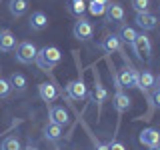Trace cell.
I'll return each instance as SVG.
<instances>
[{"label":"cell","instance_id":"cell-1","mask_svg":"<svg viewBox=\"0 0 160 150\" xmlns=\"http://www.w3.org/2000/svg\"><path fill=\"white\" fill-rule=\"evenodd\" d=\"M60 60H62V54H60V50L56 46H44V48H40L36 52L34 62H36V66L40 70L48 72V70H52L54 66H58Z\"/></svg>","mask_w":160,"mask_h":150},{"label":"cell","instance_id":"cell-2","mask_svg":"<svg viewBox=\"0 0 160 150\" xmlns=\"http://www.w3.org/2000/svg\"><path fill=\"white\" fill-rule=\"evenodd\" d=\"M126 60V58H124ZM114 80H116V90H124V88H138V70L132 66V64L126 60L124 68L120 70L118 74H114Z\"/></svg>","mask_w":160,"mask_h":150},{"label":"cell","instance_id":"cell-3","mask_svg":"<svg viewBox=\"0 0 160 150\" xmlns=\"http://www.w3.org/2000/svg\"><path fill=\"white\" fill-rule=\"evenodd\" d=\"M132 50H134V54H136L140 60H150V56H152V44H150V38L144 32L136 34V38H134V42H132Z\"/></svg>","mask_w":160,"mask_h":150},{"label":"cell","instance_id":"cell-4","mask_svg":"<svg viewBox=\"0 0 160 150\" xmlns=\"http://www.w3.org/2000/svg\"><path fill=\"white\" fill-rule=\"evenodd\" d=\"M72 34H74V38H76V40L88 42V40L94 36L92 22L86 20V18H78V22H74V26H72Z\"/></svg>","mask_w":160,"mask_h":150},{"label":"cell","instance_id":"cell-5","mask_svg":"<svg viewBox=\"0 0 160 150\" xmlns=\"http://www.w3.org/2000/svg\"><path fill=\"white\" fill-rule=\"evenodd\" d=\"M36 52H38V48L32 42H20L14 56H16V62L20 64H32L34 58H36Z\"/></svg>","mask_w":160,"mask_h":150},{"label":"cell","instance_id":"cell-6","mask_svg":"<svg viewBox=\"0 0 160 150\" xmlns=\"http://www.w3.org/2000/svg\"><path fill=\"white\" fill-rule=\"evenodd\" d=\"M66 94H68V98H72V100H84L88 96V90H86L84 80L82 78L70 80V82L66 84Z\"/></svg>","mask_w":160,"mask_h":150},{"label":"cell","instance_id":"cell-7","mask_svg":"<svg viewBox=\"0 0 160 150\" xmlns=\"http://www.w3.org/2000/svg\"><path fill=\"white\" fill-rule=\"evenodd\" d=\"M104 14H106L108 22H114V24L124 22V8L120 2H108L106 8H104Z\"/></svg>","mask_w":160,"mask_h":150},{"label":"cell","instance_id":"cell-8","mask_svg":"<svg viewBox=\"0 0 160 150\" xmlns=\"http://www.w3.org/2000/svg\"><path fill=\"white\" fill-rule=\"evenodd\" d=\"M112 106L118 114H122V112H126V110H130L132 100H130V96L124 90H116V94H114V98H112Z\"/></svg>","mask_w":160,"mask_h":150},{"label":"cell","instance_id":"cell-9","mask_svg":"<svg viewBox=\"0 0 160 150\" xmlns=\"http://www.w3.org/2000/svg\"><path fill=\"white\" fill-rule=\"evenodd\" d=\"M50 122L58 124V126H66L70 122V114L64 106H50Z\"/></svg>","mask_w":160,"mask_h":150},{"label":"cell","instance_id":"cell-10","mask_svg":"<svg viewBox=\"0 0 160 150\" xmlns=\"http://www.w3.org/2000/svg\"><path fill=\"white\" fill-rule=\"evenodd\" d=\"M140 144H144V146H148V148H152V146H158L160 144V132L156 128H144L142 132H140Z\"/></svg>","mask_w":160,"mask_h":150},{"label":"cell","instance_id":"cell-11","mask_svg":"<svg viewBox=\"0 0 160 150\" xmlns=\"http://www.w3.org/2000/svg\"><path fill=\"white\" fill-rule=\"evenodd\" d=\"M100 48L106 54H114V52H120V50H122V42H120V38L116 34H108V36H104L100 40Z\"/></svg>","mask_w":160,"mask_h":150},{"label":"cell","instance_id":"cell-12","mask_svg":"<svg viewBox=\"0 0 160 150\" xmlns=\"http://www.w3.org/2000/svg\"><path fill=\"white\" fill-rule=\"evenodd\" d=\"M134 22H136L138 26L146 32V30H154V28H156L158 18H156V14H152V12H138Z\"/></svg>","mask_w":160,"mask_h":150},{"label":"cell","instance_id":"cell-13","mask_svg":"<svg viewBox=\"0 0 160 150\" xmlns=\"http://www.w3.org/2000/svg\"><path fill=\"white\" fill-rule=\"evenodd\" d=\"M8 84H10V90H14L16 94H24V92H26V88H28L26 76L20 74V72H12V74H10Z\"/></svg>","mask_w":160,"mask_h":150},{"label":"cell","instance_id":"cell-14","mask_svg":"<svg viewBox=\"0 0 160 150\" xmlns=\"http://www.w3.org/2000/svg\"><path fill=\"white\" fill-rule=\"evenodd\" d=\"M94 102L98 104V108L102 110V104L106 102V98H108V92H106V88H104V84H102V80H100V74L98 72H94Z\"/></svg>","mask_w":160,"mask_h":150},{"label":"cell","instance_id":"cell-15","mask_svg":"<svg viewBox=\"0 0 160 150\" xmlns=\"http://www.w3.org/2000/svg\"><path fill=\"white\" fill-rule=\"evenodd\" d=\"M38 96L44 100V102H54V100L58 98V90L56 86H54L52 82H42V84H38Z\"/></svg>","mask_w":160,"mask_h":150},{"label":"cell","instance_id":"cell-16","mask_svg":"<svg viewBox=\"0 0 160 150\" xmlns=\"http://www.w3.org/2000/svg\"><path fill=\"white\" fill-rule=\"evenodd\" d=\"M158 76H154L152 72H148V70H144V72H138V88L142 90L144 94L150 92V88L154 86V84L158 82Z\"/></svg>","mask_w":160,"mask_h":150},{"label":"cell","instance_id":"cell-17","mask_svg":"<svg viewBox=\"0 0 160 150\" xmlns=\"http://www.w3.org/2000/svg\"><path fill=\"white\" fill-rule=\"evenodd\" d=\"M16 48V36L10 30H0V52H12Z\"/></svg>","mask_w":160,"mask_h":150},{"label":"cell","instance_id":"cell-18","mask_svg":"<svg viewBox=\"0 0 160 150\" xmlns=\"http://www.w3.org/2000/svg\"><path fill=\"white\" fill-rule=\"evenodd\" d=\"M48 26V16L44 12H32V16H30V30H34V32H40V30H44Z\"/></svg>","mask_w":160,"mask_h":150},{"label":"cell","instance_id":"cell-19","mask_svg":"<svg viewBox=\"0 0 160 150\" xmlns=\"http://www.w3.org/2000/svg\"><path fill=\"white\" fill-rule=\"evenodd\" d=\"M8 10L14 18H20L28 12V0H10L8 2Z\"/></svg>","mask_w":160,"mask_h":150},{"label":"cell","instance_id":"cell-20","mask_svg":"<svg viewBox=\"0 0 160 150\" xmlns=\"http://www.w3.org/2000/svg\"><path fill=\"white\" fill-rule=\"evenodd\" d=\"M44 138H46L48 142H58V140L62 138V126H58V124H54V122H48L46 126H44Z\"/></svg>","mask_w":160,"mask_h":150},{"label":"cell","instance_id":"cell-21","mask_svg":"<svg viewBox=\"0 0 160 150\" xmlns=\"http://www.w3.org/2000/svg\"><path fill=\"white\" fill-rule=\"evenodd\" d=\"M136 34H138V32H136L132 26H128V24H122L116 36L120 38V42H126V44H130V46H132V42H134V38H136Z\"/></svg>","mask_w":160,"mask_h":150},{"label":"cell","instance_id":"cell-22","mask_svg":"<svg viewBox=\"0 0 160 150\" xmlns=\"http://www.w3.org/2000/svg\"><path fill=\"white\" fill-rule=\"evenodd\" d=\"M68 12L76 18H84V12H86V2L84 0H70L68 2Z\"/></svg>","mask_w":160,"mask_h":150},{"label":"cell","instance_id":"cell-23","mask_svg":"<svg viewBox=\"0 0 160 150\" xmlns=\"http://www.w3.org/2000/svg\"><path fill=\"white\" fill-rule=\"evenodd\" d=\"M0 150H22V144H20V140L16 136H8V138L2 140Z\"/></svg>","mask_w":160,"mask_h":150},{"label":"cell","instance_id":"cell-24","mask_svg":"<svg viewBox=\"0 0 160 150\" xmlns=\"http://www.w3.org/2000/svg\"><path fill=\"white\" fill-rule=\"evenodd\" d=\"M148 94H150V106H152V108H158L160 106V80L154 84L152 88H150Z\"/></svg>","mask_w":160,"mask_h":150},{"label":"cell","instance_id":"cell-25","mask_svg":"<svg viewBox=\"0 0 160 150\" xmlns=\"http://www.w3.org/2000/svg\"><path fill=\"white\" fill-rule=\"evenodd\" d=\"M104 8H106V4H100V2H96V0H90V2L86 4V10L92 14V16H102Z\"/></svg>","mask_w":160,"mask_h":150},{"label":"cell","instance_id":"cell-26","mask_svg":"<svg viewBox=\"0 0 160 150\" xmlns=\"http://www.w3.org/2000/svg\"><path fill=\"white\" fill-rule=\"evenodd\" d=\"M148 6H150V0H132V8L138 12H148Z\"/></svg>","mask_w":160,"mask_h":150},{"label":"cell","instance_id":"cell-27","mask_svg":"<svg viewBox=\"0 0 160 150\" xmlns=\"http://www.w3.org/2000/svg\"><path fill=\"white\" fill-rule=\"evenodd\" d=\"M10 84H8V80H4L2 76H0V98H6V96H10Z\"/></svg>","mask_w":160,"mask_h":150},{"label":"cell","instance_id":"cell-28","mask_svg":"<svg viewBox=\"0 0 160 150\" xmlns=\"http://www.w3.org/2000/svg\"><path fill=\"white\" fill-rule=\"evenodd\" d=\"M106 148H108V150H126V148H124V144L118 142V140H112V142H108Z\"/></svg>","mask_w":160,"mask_h":150},{"label":"cell","instance_id":"cell-29","mask_svg":"<svg viewBox=\"0 0 160 150\" xmlns=\"http://www.w3.org/2000/svg\"><path fill=\"white\" fill-rule=\"evenodd\" d=\"M96 150H108V148H106V144H100V142H96Z\"/></svg>","mask_w":160,"mask_h":150},{"label":"cell","instance_id":"cell-30","mask_svg":"<svg viewBox=\"0 0 160 150\" xmlns=\"http://www.w3.org/2000/svg\"><path fill=\"white\" fill-rule=\"evenodd\" d=\"M96 2H100V4H108L110 0H96Z\"/></svg>","mask_w":160,"mask_h":150},{"label":"cell","instance_id":"cell-31","mask_svg":"<svg viewBox=\"0 0 160 150\" xmlns=\"http://www.w3.org/2000/svg\"><path fill=\"white\" fill-rule=\"evenodd\" d=\"M26 150H38V148H36V146H32V144H30V146H28Z\"/></svg>","mask_w":160,"mask_h":150},{"label":"cell","instance_id":"cell-32","mask_svg":"<svg viewBox=\"0 0 160 150\" xmlns=\"http://www.w3.org/2000/svg\"><path fill=\"white\" fill-rule=\"evenodd\" d=\"M150 150H160V146H152V148H150Z\"/></svg>","mask_w":160,"mask_h":150}]
</instances>
